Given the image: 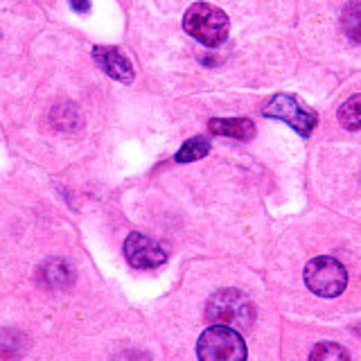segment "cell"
Segmentation results:
<instances>
[{
    "instance_id": "1",
    "label": "cell",
    "mask_w": 361,
    "mask_h": 361,
    "mask_svg": "<svg viewBox=\"0 0 361 361\" xmlns=\"http://www.w3.org/2000/svg\"><path fill=\"white\" fill-rule=\"evenodd\" d=\"M183 30L199 43L214 48L228 37V16L208 3H197L185 11Z\"/></svg>"
},
{
    "instance_id": "2",
    "label": "cell",
    "mask_w": 361,
    "mask_h": 361,
    "mask_svg": "<svg viewBox=\"0 0 361 361\" xmlns=\"http://www.w3.org/2000/svg\"><path fill=\"white\" fill-rule=\"evenodd\" d=\"M199 361H246V343L242 334L228 325H212L199 336Z\"/></svg>"
},
{
    "instance_id": "3",
    "label": "cell",
    "mask_w": 361,
    "mask_h": 361,
    "mask_svg": "<svg viewBox=\"0 0 361 361\" xmlns=\"http://www.w3.org/2000/svg\"><path fill=\"white\" fill-rule=\"evenodd\" d=\"M206 316L214 325H228V327H251L255 319L253 302L248 300L242 291L237 289H221L208 300Z\"/></svg>"
},
{
    "instance_id": "4",
    "label": "cell",
    "mask_w": 361,
    "mask_h": 361,
    "mask_svg": "<svg viewBox=\"0 0 361 361\" xmlns=\"http://www.w3.org/2000/svg\"><path fill=\"white\" fill-rule=\"evenodd\" d=\"M305 285L321 298H336L348 287V271L334 257H314L305 267Z\"/></svg>"
},
{
    "instance_id": "5",
    "label": "cell",
    "mask_w": 361,
    "mask_h": 361,
    "mask_svg": "<svg viewBox=\"0 0 361 361\" xmlns=\"http://www.w3.org/2000/svg\"><path fill=\"white\" fill-rule=\"evenodd\" d=\"M262 113L267 118L287 122L289 127H293L300 135H310L316 127V113L305 106L300 99L285 95V93L271 97L262 106Z\"/></svg>"
},
{
    "instance_id": "6",
    "label": "cell",
    "mask_w": 361,
    "mask_h": 361,
    "mask_svg": "<svg viewBox=\"0 0 361 361\" xmlns=\"http://www.w3.org/2000/svg\"><path fill=\"white\" fill-rule=\"evenodd\" d=\"M124 255H127L129 264L135 269H154L161 267L167 259L165 248L140 233H131L127 237V242H124Z\"/></svg>"
},
{
    "instance_id": "7",
    "label": "cell",
    "mask_w": 361,
    "mask_h": 361,
    "mask_svg": "<svg viewBox=\"0 0 361 361\" xmlns=\"http://www.w3.org/2000/svg\"><path fill=\"white\" fill-rule=\"evenodd\" d=\"M93 59L97 61V66L104 71L109 77L118 79V82L129 84L133 79V68L129 63V59L124 56L118 48H104V45H97L93 50Z\"/></svg>"
},
{
    "instance_id": "8",
    "label": "cell",
    "mask_w": 361,
    "mask_h": 361,
    "mask_svg": "<svg viewBox=\"0 0 361 361\" xmlns=\"http://www.w3.org/2000/svg\"><path fill=\"white\" fill-rule=\"evenodd\" d=\"M37 280L45 289H68L75 282V271L63 257H50L39 267Z\"/></svg>"
},
{
    "instance_id": "9",
    "label": "cell",
    "mask_w": 361,
    "mask_h": 361,
    "mask_svg": "<svg viewBox=\"0 0 361 361\" xmlns=\"http://www.w3.org/2000/svg\"><path fill=\"white\" fill-rule=\"evenodd\" d=\"M208 129L217 135H228V138L235 140H251L255 135V124L246 118H231V120L212 118L208 122Z\"/></svg>"
},
{
    "instance_id": "10",
    "label": "cell",
    "mask_w": 361,
    "mask_h": 361,
    "mask_svg": "<svg viewBox=\"0 0 361 361\" xmlns=\"http://www.w3.org/2000/svg\"><path fill=\"white\" fill-rule=\"evenodd\" d=\"M27 348V338L16 330H0V359L14 361Z\"/></svg>"
},
{
    "instance_id": "11",
    "label": "cell",
    "mask_w": 361,
    "mask_h": 361,
    "mask_svg": "<svg viewBox=\"0 0 361 361\" xmlns=\"http://www.w3.org/2000/svg\"><path fill=\"white\" fill-rule=\"evenodd\" d=\"M338 122L348 131H361V95H353L338 106Z\"/></svg>"
},
{
    "instance_id": "12",
    "label": "cell",
    "mask_w": 361,
    "mask_h": 361,
    "mask_svg": "<svg viewBox=\"0 0 361 361\" xmlns=\"http://www.w3.org/2000/svg\"><path fill=\"white\" fill-rule=\"evenodd\" d=\"M341 25L350 39L355 43H361V0H353V3L343 9Z\"/></svg>"
},
{
    "instance_id": "13",
    "label": "cell",
    "mask_w": 361,
    "mask_h": 361,
    "mask_svg": "<svg viewBox=\"0 0 361 361\" xmlns=\"http://www.w3.org/2000/svg\"><path fill=\"white\" fill-rule=\"evenodd\" d=\"M210 154V142L206 138H201V135H197V138H190L183 147L178 149L176 154V161L178 163H192V161H199V158L208 156Z\"/></svg>"
},
{
    "instance_id": "14",
    "label": "cell",
    "mask_w": 361,
    "mask_h": 361,
    "mask_svg": "<svg viewBox=\"0 0 361 361\" xmlns=\"http://www.w3.org/2000/svg\"><path fill=\"white\" fill-rule=\"evenodd\" d=\"M310 361H350V357H348V350L343 345L323 341V343L314 345Z\"/></svg>"
},
{
    "instance_id": "15",
    "label": "cell",
    "mask_w": 361,
    "mask_h": 361,
    "mask_svg": "<svg viewBox=\"0 0 361 361\" xmlns=\"http://www.w3.org/2000/svg\"><path fill=\"white\" fill-rule=\"evenodd\" d=\"M52 122L54 127H59L61 131H73L79 127V111L73 104H61L52 111Z\"/></svg>"
},
{
    "instance_id": "16",
    "label": "cell",
    "mask_w": 361,
    "mask_h": 361,
    "mask_svg": "<svg viewBox=\"0 0 361 361\" xmlns=\"http://www.w3.org/2000/svg\"><path fill=\"white\" fill-rule=\"evenodd\" d=\"M116 361H152L145 353H138V350H127V353H122L116 357Z\"/></svg>"
},
{
    "instance_id": "17",
    "label": "cell",
    "mask_w": 361,
    "mask_h": 361,
    "mask_svg": "<svg viewBox=\"0 0 361 361\" xmlns=\"http://www.w3.org/2000/svg\"><path fill=\"white\" fill-rule=\"evenodd\" d=\"M71 5L75 11H79V14H84V11L90 9V0H71Z\"/></svg>"
}]
</instances>
